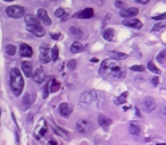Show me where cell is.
I'll return each mask as SVG.
<instances>
[{
    "instance_id": "obj_2",
    "label": "cell",
    "mask_w": 166,
    "mask_h": 145,
    "mask_svg": "<svg viewBox=\"0 0 166 145\" xmlns=\"http://www.w3.org/2000/svg\"><path fill=\"white\" fill-rule=\"evenodd\" d=\"M9 86L14 95L18 96L22 93L23 88H24V79L17 68H13L9 72Z\"/></svg>"
},
{
    "instance_id": "obj_23",
    "label": "cell",
    "mask_w": 166,
    "mask_h": 145,
    "mask_svg": "<svg viewBox=\"0 0 166 145\" xmlns=\"http://www.w3.org/2000/svg\"><path fill=\"white\" fill-rule=\"evenodd\" d=\"M82 49H83V45L78 41L73 42L72 45H71V48H69V50H71L72 54H78V52H80V51L82 50Z\"/></svg>"
},
{
    "instance_id": "obj_32",
    "label": "cell",
    "mask_w": 166,
    "mask_h": 145,
    "mask_svg": "<svg viewBox=\"0 0 166 145\" xmlns=\"http://www.w3.org/2000/svg\"><path fill=\"white\" fill-rule=\"evenodd\" d=\"M58 48L57 47H53V49L51 50V59L53 60V61H56L57 59H58Z\"/></svg>"
},
{
    "instance_id": "obj_38",
    "label": "cell",
    "mask_w": 166,
    "mask_h": 145,
    "mask_svg": "<svg viewBox=\"0 0 166 145\" xmlns=\"http://www.w3.org/2000/svg\"><path fill=\"white\" fill-rule=\"evenodd\" d=\"M60 33H51L50 34V38L53 39V40H59L60 39Z\"/></svg>"
},
{
    "instance_id": "obj_29",
    "label": "cell",
    "mask_w": 166,
    "mask_h": 145,
    "mask_svg": "<svg viewBox=\"0 0 166 145\" xmlns=\"http://www.w3.org/2000/svg\"><path fill=\"white\" fill-rule=\"evenodd\" d=\"M6 52L7 54H9V56H14L16 54V47L14 44H8L6 47Z\"/></svg>"
},
{
    "instance_id": "obj_15",
    "label": "cell",
    "mask_w": 166,
    "mask_h": 145,
    "mask_svg": "<svg viewBox=\"0 0 166 145\" xmlns=\"http://www.w3.org/2000/svg\"><path fill=\"white\" fill-rule=\"evenodd\" d=\"M21 67H22V70L26 77H32V76H33V72H33L31 63H28V61H22Z\"/></svg>"
},
{
    "instance_id": "obj_39",
    "label": "cell",
    "mask_w": 166,
    "mask_h": 145,
    "mask_svg": "<svg viewBox=\"0 0 166 145\" xmlns=\"http://www.w3.org/2000/svg\"><path fill=\"white\" fill-rule=\"evenodd\" d=\"M151 83H153V85H155V86H157L158 85V83H159V78H158V77H153V78H151Z\"/></svg>"
},
{
    "instance_id": "obj_34",
    "label": "cell",
    "mask_w": 166,
    "mask_h": 145,
    "mask_svg": "<svg viewBox=\"0 0 166 145\" xmlns=\"http://www.w3.org/2000/svg\"><path fill=\"white\" fill-rule=\"evenodd\" d=\"M65 14H66V12L63 9V8H57L56 12H55V16H56V17H58V18H62V17H63Z\"/></svg>"
},
{
    "instance_id": "obj_1",
    "label": "cell",
    "mask_w": 166,
    "mask_h": 145,
    "mask_svg": "<svg viewBox=\"0 0 166 145\" xmlns=\"http://www.w3.org/2000/svg\"><path fill=\"white\" fill-rule=\"evenodd\" d=\"M99 72L103 77H112V78L115 79H119L124 77V72H123L122 67L119 65L118 60L114 59V58L103 60L101 63Z\"/></svg>"
},
{
    "instance_id": "obj_47",
    "label": "cell",
    "mask_w": 166,
    "mask_h": 145,
    "mask_svg": "<svg viewBox=\"0 0 166 145\" xmlns=\"http://www.w3.org/2000/svg\"><path fill=\"white\" fill-rule=\"evenodd\" d=\"M103 1H105V0H101V2H103Z\"/></svg>"
},
{
    "instance_id": "obj_13",
    "label": "cell",
    "mask_w": 166,
    "mask_h": 145,
    "mask_svg": "<svg viewBox=\"0 0 166 145\" xmlns=\"http://www.w3.org/2000/svg\"><path fill=\"white\" fill-rule=\"evenodd\" d=\"M19 54H21L22 57L30 58V57H32V54H33V50H32V48L30 47L28 44L22 43L19 45Z\"/></svg>"
},
{
    "instance_id": "obj_25",
    "label": "cell",
    "mask_w": 166,
    "mask_h": 145,
    "mask_svg": "<svg viewBox=\"0 0 166 145\" xmlns=\"http://www.w3.org/2000/svg\"><path fill=\"white\" fill-rule=\"evenodd\" d=\"M126 98H128V92H124V93H122V94L119 95L118 98L116 99L114 102H115L116 104H123L126 102Z\"/></svg>"
},
{
    "instance_id": "obj_5",
    "label": "cell",
    "mask_w": 166,
    "mask_h": 145,
    "mask_svg": "<svg viewBox=\"0 0 166 145\" xmlns=\"http://www.w3.org/2000/svg\"><path fill=\"white\" fill-rule=\"evenodd\" d=\"M97 94L94 91H88V92H83L80 96V103L84 104V105H88V104H91L94 101Z\"/></svg>"
},
{
    "instance_id": "obj_4",
    "label": "cell",
    "mask_w": 166,
    "mask_h": 145,
    "mask_svg": "<svg viewBox=\"0 0 166 145\" xmlns=\"http://www.w3.org/2000/svg\"><path fill=\"white\" fill-rule=\"evenodd\" d=\"M6 14L12 18H19L24 16L25 10L22 6H10L6 8Z\"/></svg>"
},
{
    "instance_id": "obj_18",
    "label": "cell",
    "mask_w": 166,
    "mask_h": 145,
    "mask_svg": "<svg viewBox=\"0 0 166 145\" xmlns=\"http://www.w3.org/2000/svg\"><path fill=\"white\" fill-rule=\"evenodd\" d=\"M98 123H99V125L103 127V129H107V128L110 126V124H112V119L106 116H99Z\"/></svg>"
},
{
    "instance_id": "obj_8",
    "label": "cell",
    "mask_w": 166,
    "mask_h": 145,
    "mask_svg": "<svg viewBox=\"0 0 166 145\" xmlns=\"http://www.w3.org/2000/svg\"><path fill=\"white\" fill-rule=\"evenodd\" d=\"M139 9L135 8V7H130V8H124V9H121L119 12V15L121 17H124V18H132L133 16L138 15Z\"/></svg>"
},
{
    "instance_id": "obj_19",
    "label": "cell",
    "mask_w": 166,
    "mask_h": 145,
    "mask_svg": "<svg viewBox=\"0 0 166 145\" xmlns=\"http://www.w3.org/2000/svg\"><path fill=\"white\" fill-rule=\"evenodd\" d=\"M53 132L56 133V135L60 136V137H63V138H65V139H68V134H67L66 130H64L63 128H60V127L57 126V125H53Z\"/></svg>"
},
{
    "instance_id": "obj_31",
    "label": "cell",
    "mask_w": 166,
    "mask_h": 145,
    "mask_svg": "<svg viewBox=\"0 0 166 145\" xmlns=\"http://www.w3.org/2000/svg\"><path fill=\"white\" fill-rule=\"evenodd\" d=\"M164 27H166V24H164V23H157L156 25L153 26V30H151V32H157V31H160V30H163Z\"/></svg>"
},
{
    "instance_id": "obj_11",
    "label": "cell",
    "mask_w": 166,
    "mask_h": 145,
    "mask_svg": "<svg viewBox=\"0 0 166 145\" xmlns=\"http://www.w3.org/2000/svg\"><path fill=\"white\" fill-rule=\"evenodd\" d=\"M26 30H28V32H31L33 35L38 36V38H42V36H44V34H46V31H44V29L41 25H39V26L26 25Z\"/></svg>"
},
{
    "instance_id": "obj_21",
    "label": "cell",
    "mask_w": 166,
    "mask_h": 145,
    "mask_svg": "<svg viewBox=\"0 0 166 145\" xmlns=\"http://www.w3.org/2000/svg\"><path fill=\"white\" fill-rule=\"evenodd\" d=\"M103 39L106 40V41H112L114 39V36H115V31H114L113 29H107L105 30V32H103Z\"/></svg>"
},
{
    "instance_id": "obj_16",
    "label": "cell",
    "mask_w": 166,
    "mask_h": 145,
    "mask_svg": "<svg viewBox=\"0 0 166 145\" xmlns=\"http://www.w3.org/2000/svg\"><path fill=\"white\" fill-rule=\"evenodd\" d=\"M59 112L63 117H67L73 112V107H71L68 103H62L59 105Z\"/></svg>"
},
{
    "instance_id": "obj_12",
    "label": "cell",
    "mask_w": 166,
    "mask_h": 145,
    "mask_svg": "<svg viewBox=\"0 0 166 145\" xmlns=\"http://www.w3.org/2000/svg\"><path fill=\"white\" fill-rule=\"evenodd\" d=\"M75 17L76 18H80V19H89L91 17H93V9L92 8H85V9L81 10V12H78V14H75Z\"/></svg>"
},
{
    "instance_id": "obj_41",
    "label": "cell",
    "mask_w": 166,
    "mask_h": 145,
    "mask_svg": "<svg viewBox=\"0 0 166 145\" xmlns=\"http://www.w3.org/2000/svg\"><path fill=\"white\" fill-rule=\"evenodd\" d=\"M149 1H150V0H135V2L141 3V5H147Z\"/></svg>"
},
{
    "instance_id": "obj_33",
    "label": "cell",
    "mask_w": 166,
    "mask_h": 145,
    "mask_svg": "<svg viewBox=\"0 0 166 145\" xmlns=\"http://www.w3.org/2000/svg\"><path fill=\"white\" fill-rule=\"evenodd\" d=\"M130 69L133 70V72H144V67L141 66V65H135V66H131V67H130Z\"/></svg>"
},
{
    "instance_id": "obj_22",
    "label": "cell",
    "mask_w": 166,
    "mask_h": 145,
    "mask_svg": "<svg viewBox=\"0 0 166 145\" xmlns=\"http://www.w3.org/2000/svg\"><path fill=\"white\" fill-rule=\"evenodd\" d=\"M68 32L73 35V36H74V38H81L82 34H83L82 30L78 29V27H76V26H72V27H69Z\"/></svg>"
},
{
    "instance_id": "obj_14",
    "label": "cell",
    "mask_w": 166,
    "mask_h": 145,
    "mask_svg": "<svg viewBox=\"0 0 166 145\" xmlns=\"http://www.w3.org/2000/svg\"><path fill=\"white\" fill-rule=\"evenodd\" d=\"M44 78H46V74H44L43 69L42 68H37L35 72H33V81L37 84H41V83L44 82Z\"/></svg>"
},
{
    "instance_id": "obj_40",
    "label": "cell",
    "mask_w": 166,
    "mask_h": 145,
    "mask_svg": "<svg viewBox=\"0 0 166 145\" xmlns=\"http://www.w3.org/2000/svg\"><path fill=\"white\" fill-rule=\"evenodd\" d=\"M46 132H47V126H46V125H44V126H42V128H41V130H40V134H39V135H44V134H46Z\"/></svg>"
},
{
    "instance_id": "obj_20",
    "label": "cell",
    "mask_w": 166,
    "mask_h": 145,
    "mask_svg": "<svg viewBox=\"0 0 166 145\" xmlns=\"http://www.w3.org/2000/svg\"><path fill=\"white\" fill-rule=\"evenodd\" d=\"M60 88V83L56 79H53L50 83H49V92L51 93H55V92H58Z\"/></svg>"
},
{
    "instance_id": "obj_7",
    "label": "cell",
    "mask_w": 166,
    "mask_h": 145,
    "mask_svg": "<svg viewBox=\"0 0 166 145\" xmlns=\"http://www.w3.org/2000/svg\"><path fill=\"white\" fill-rule=\"evenodd\" d=\"M142 108L146 112H153L155 109H156V102L151 96H146V98L142 100Z\"/></svg>"
},
{
    "instance_id": "obj_6",
    "label": "cell",
    "mask_w": 166,
    "mask_h": 145,
    "mask_svg": "<svg viewBox=\"0 0 166 145\" xmlns=\"http://www.w3.org/2000/svg\"><path fill=\"white\" fill-rule=\"evenodd\" d=\"M91 128V123L87 119H78L76 121V130L81 134H87Z\"/></svg>"
},
{
    "instance_id": "obj_10",
    "label": "cell",
    "mask_w": 166,
    "mask_h": 145,
    "mask_svg": "<svg viewBox=\"0 0 166 145\" xmlns=\"http://www.w3.org/2000/svg\"><path fill=\"white\" fill-rule=\"evenodd\" d=\"M39 18V21H40L42 24H44V25H50L51 24V19L49 18V15H48L47 10H44L43 8H40V9L38 10V16H37Z\"/></svg>"
},
{
    "instance_id": "obj_17",
    "label": "cell",
    "mask_w": 166,
    "mask_h": 145,
    "mask_svg": "<svg viewBox=\"0 0 166 145\" xmlns=\"http://www.w3.org/2000/svg\"><path fill=\"white\" fill-rule=\"evenodd\" d=\"M24 21H25L26 25H28V26H39L40 25V21H39V18L33 15H26L25 17H24Z\"/></svg>"
},
{
    "instance_id": "obj_3",
    "label": "cell",
    "mask_w": 166,
    "mask_h": 145,
    "mask_svg": "<svg viewBox=\"0 0 166 145\" xmlns=\"http://www.w3.org/2000/svg\"><path fill=\"white\" fill-rule=\"evenodd\" d=\"M51 51H50V48H49V44L47 43H42L40 45V56H39V58H40V61L41 63H48L49 61H50L51 59Z\"/></svg>"
},
{
    "instance_id": "obj_9",
    "label": "cell",
    "mask_w": 166,
    "mask_h": 145,
    "mask_svg": "<svg viewBox=\"0 0 166 145\" xmlns=\"http://www.w3.org/2000/svg\"><path fill=\"white\" fill-rule=\"evenodd\" d=\"M123 25L128 26V27H131V29L134 30H140L142 27V23L137 18H126L123 21Z\"/></svg>"
},
{
    "instance_id": "obj_44",
    "label": "cell",
    "mask_w": 166,
    "mask_h": 145,
    "mask_svg": "<svg viewBox=\"0 0 166 145\" xmlns=\"http://www.w3.org/2000/svg\"><path fill=\"white\" fill-rule=\"evenodd\" d=\"M91 61H92V63H98V59H96V58H93V59H91Z\"/></svg>"
},
{
    "instance_id": "obj_36",
    "label": "cell",
    "mask_w": 166,
    "mask_h": 145,
    "mask_svg": "<svg viewBox=\"0 0 166 145\" xmlns=\"http://www.w3.org/2000/svg\"><path fill=\"white\" fill-rule=\"evenodd\" d=\"M67 67H68V69H74L76 67V60L75 59L69 60L68 63H67Z\"/></svg>"
},
{
    "instance_id": "obj_27",
    "label": "cell",
    "mask_w": 166,
    "mask_h": 145,
    "mask_svg": "<svg viewBox=\"0 0 166 145\" xmlns=\"http://www.w3.org/2000/svg\"><path fill=\"white\" fill-rule=\"evenodd\" d=\"M32 102H33V99H31V94H28V93L25 94V96L23 99V104H24V107L28 108L32 104Z\"/></svg>"
},
{
    "instance_id": "obj_46",
    "label": "cell",
    "mask_w": 166,
    "mask_h": 145,
    "mask_svg": "<svg viewBox=\"0 0 166 145\" xmlns=\"http://www.w3.org/2000/svg\"><path fill=\"white\" fill-rule=\"evenodd\" d=\"M3 1H6V2H12L13 0H3Z\"/></svg>"
},
{
    "instance_id": "obj_35",
    "label": "cell",
    "mask_w": 166,
    "mask_h": 145,
    "mask_svg": "<svg viewBox=\"0 0 166 145\" xmlns=\"http://www.w3.org/2000/svg\"><path fill=\"white\" fill-rule=\"evenodd\" d=\"M151 18H153V21H163V19L166 18V13L159 14V15H156V16H153Z\"/></svg>"
},
{
    "instance_id": "obj_37",
    "label": "cell",
    "mask_w": 166,
    "mask_h": 145,
    "mask_svg": "<svg viewBox=\"0 0 166 145\" xmlns=\"http://www.w3.org/2000/svg\"><path fill=\"white\" fill-rule=\"evenodd\" d=\"M115 6L117 7V8H122V9H124V2H123V1H121V0H116V1H115Z\"/></svg>"
},
{
    "instance_id": "obj_26",
    "label": "cell",
    "mask_w": 166,
    "mask_h": 145,
    "mask_svg": "<svg viewBox=\"0 0 166 145\" xmlns=\"http://www.w3.org/2000/svg\"><path fill=\"white\" fill-rule=\"evenodd\" d=\"M147 67H148V69H149V72H153V74H158V75L160 74V70L155 66V63H153V61H149L148 65H147Z\"/></svg>"
},
{
    "instance_id": "obj_24",
    "label": "cell",
    "mask_w": 166,
    "mask_h": 145,
    "mask_svg": "<svg viewBox=\"0 0 166 145\" xmlns=\"http://www.w3.org/2000/svg\"><path fill=\"white\" fill-rule=\"evenodd\" d=\"M128 130H130V133H131L132 135H134V136H138L141 132L140 127L137 126V125H134V124H130V126H128Z\"/></svg>"
},
{
    "instance_id": "obj_43",
    "label": "cell",
    "mask_w": 166,
    "mask_h": 145,
    "mask_svg": "<svg viewBox=\"0 0 166 145\" xmlns=\"http://www.w3.org/2000/svg\"><path fill=\"white\" fill-rule=\"evenodd\" d=\"M67 18H68V14L66 13L65 15H64L63 17H62V18H60V19H62V21H63V22H65V21H66V19H67Z\"/></svg>"
},
{
    "instance_id": "obj_30",
    "label": "cell",
    "mask_w": 166,
    "mask_h": 145,
    "mask_svg": "<svg viewBox=\"0 0 166 145\" xmlns=\"http://www.w3.org/2000/svg\"><path fill=\"white\" fill-rule=\"evenodd\" d=\"M112 56H113L114 59H123V58L126 57V54H123V52H116V51H113L112 52Z\"/></svg>"
},
{
    "instance_id": "obj_28",
    "label": "cell",
    "mask_w": 166,
    "mask_h": 145,
    "mask_svg": "<svg viewBox=\"0 0 166 145\" xmlns=\"http://www.w3.org/2000/svg\"><path fill=\"white\" fill-rule=\"evenodd\" d=\"M165 58H166V49H164V50L160 51V54H157V61L160 63H164V61H165Z\"/></svg>"
},
{
    "instance_id": "obj_48",
    "label": "cell",
    "mask_w": 166,
    "mask_h": 145,
    "mask_svg": "<svg viewBox=\"0 0 166 145\" xmlns=\"http://www.w3.org/2000/svg\"><path fill=\"white\" fill-rule=\"evenodd\" d=\"M0 114H1V109H0Z\"/></svg>"
},
{
    "instance_id": "obj_45",
    "label": "cell",
    "mask_w": 166,
    "mask_h": 145,
    "mask_svg": "<svg viewBox=\"0 0 166 145\" xmlns=\"http://www.w3.org/2000/svg\"><path fill=\"white\" fill-rule=\"evenodd\" d=\"M156 145H166V143H158V144H156Z\"/></svg>"
},
{
    "instance_id": "obj_42",
    "label": "cell",
    "mask_w": 166,
    "mask_h": 145,
    "mask_svg": "<svg viewBox=\"0 0 166 145\" xmlns=\"http://www.w3.org/2000/svg\"><path fill=\"white\" fill-rule=\"evenodd\" d=\"M47 145H58V143H57L56 141H53V139H51V141H49V142H48Z\"/></svg>"
}]
</instances>
